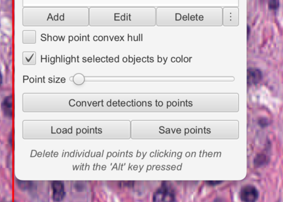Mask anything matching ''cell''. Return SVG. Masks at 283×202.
Instances as JSON below:
<instances>
[{
  "instance_id": "1",
  "label": "cell",
  "mask_w": 283,
  "mask_h": 202,
  "mask_svg": "<svg viewBox=\"0 0 283 202\" xmlns=\"http://www.w3.org/2000/svg\"><path fill=\"white\" fill-rule=\"evenodd\" d=\"M240 197L241 200L243 202H256L259 198L258 189L252 185H245L241 190Z\"/></svg>"
},
{
  "instance_id": "2",
  "label": "cell",
  "mask_w": 283,
  "mask_h": 202,
  "mask_svg": "<svg viewBox=\"0 0 283 202\" xmlns=\"http://www.w3.org/2000/svg\"><path fill=\"white\" fill-rule=\"evenodd\" d=\"M262 77V73L259 69L253 68L248 70V84L249 86L260 83Z\"/></svg>"
},
{
  "instance_id": "3",
  "label": "cell",
  "mask_w": 283,
  "mask_h": 202,
  "mask_svg": "<svg viewBox=\"0 0 283 202\" xmlns=\"http://www.w3.org/2000/svg\"><path fill=\"white\" fill-rule=\"evenodd\" d=\"M52 187L53 189V200L54 201L60 202L63 200L65 196L64 184L61 181H53L52 183Z\"/></svg>"
},
{
  "instance_id": "4",
  "label": "cell",
  "mask_w": 283,
  "mask_h": 202,
  "mask_svg": "<svg viewBox=\"0 0 283 202\" xmlns=\"http://www.w3.org/2000/svg\"><path fill=\"white\" fill-rule=\"evenodd\" d=\"M13 106V98H12V96L6 97V98L4 99L2 103V108L3 109L4 112H5L6 116L9 117L13 115V110H12Z\"/></svg>"
},
{
  "instance_id": "5",
  "label": "cell",
  "mask_w": 283,
  "mask_h": 202,
  "mask_svg": "<svg viewBox=\"0 0 283 202\" xmlns=\"http://www.w3.org/2000/svg\"><path fill=\"white\" fill-rule=\"evenodd\" d=\"M267 161V159L265 155L259 154L254 159V165L256 167H261L265 165Z\"/></svg>"
},
{
  "instance_id": "6",
  "label": "cell",
  "mask_w": 283,
  "mask_h": 202,
  "mask_svg": "<svg viewBox=\"0 0 283 202\" xmlns=\"http://www.w3.org/2000/svg\"><path fill=\"white\" fill-rule=\"evenodd\" d=\"M18 187L22 190L28 189L32 187V183L31 181H18Z\"/></svg>"
},
{
  "instance_id": "7",
  "label": "cell",
  "mask_w": 283,
  "mask_h": 202,
  "mask_svg": "<svg viewBox=\"0 0 283 202\" xmlns=\"http://www.w3.org/2000/svg\"><path fill=\"white\" fill-rule=\"evenodd\" d=\"M268 7L270 10L276 11L278 10L280 7V1L279 0H269Z\"/></svg>"
},
{
  "instance_id": "8",
  "label": "cell",
  "mask_w": 283,
  "mask_h": 202,
  "mask_svg": "<svg viewBox=\"0 0 283 202\" xmlns=\"http://www.w3.org/2000/svg\"><path fill=\"white\" fill-rule=\"evenodd\" d=\"M258 124L262 128H265L269 125V120L265 118H262L258 120Z\"/></svg>"
}]
</instances>
